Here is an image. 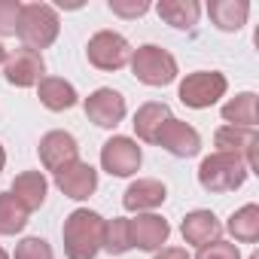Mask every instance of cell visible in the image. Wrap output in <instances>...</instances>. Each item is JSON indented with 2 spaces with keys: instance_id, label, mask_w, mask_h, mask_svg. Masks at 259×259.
I'll list each match as a JSON object with an SVG mask.
<instances>
[{
  "instance_id": "1",
  "label": "cell",
  "mask_w": 259,
  "mask_h": 259,
  "mask_svg": "<svg viewBox=\"0 0 259 259\" xmlns=\"http://www.w3.org/2000/svg\"><path fill=\"white\" fill-rule=\"evenodd\" d=\"M104 226L107 220L98 210L76 207L67 213L61 226V241H64V256L67 259H95L104 247Z\"/></svg>"
},
{
  "instance_id": "2",
  "label": "cell",
  "mask_w": 259,
  "mask_h": 259,
  "mask_svg": "<svg viewBox=\"0 0 259 259\" xmlns=\"http://www.w3.org/2000/svg\"><path fill=\"white\" fill-rule=\"evenodd\" d=\"M19 40L25 49H34L43 55V49H49L58 34H61V19L55 13V7L49 4H25L22 16H19V28H16Z\"/></svg>"
},
{
  "instance_id": "3",
  "label": "cell",
  "mask_w": 259,
  "mask_h": 259,
  "mask_svg": "<svg viewBox=\"0 0 259 259\" xmlns=\"http://www.w3.org/2000/svg\"><path fill=\"white\" fill-rule=\"evenodd\" d=\"M247 177H250V171H247L244 159L232 156V153H210L198 165V183L210 195L235 192V189H241L247 183Z\"/></svg>"
},
{
  "instance_id": "4",
  "label": "cell",
  "mask_w": 259,
  "mask_h": 259,
  "mask_svg": "<svg viewBox=\"0 0 259 259\" xmlns=\"http://www.w3.org/2000/svg\"><path fill=\"white\" fill-rule=\"evenodd\" d=\"M132 73H135V79L138 82H144V85H150V89H162V85H171L174 79H177V58L168 52V49H162V46H156V43H147V46H138V49H132Z\"/></svg>"
},
{
  "instance_id": "5",
  "label": "cell",
  "mask_w": 259,
  "mask_h": 259,
  "mask_svg": "<svg viewBox=\"0 0 259 259\" xmlns=\"http://www.w3.org/2000/svg\"><path fill=\"white\" fill-rule=\"evenodd\" d=\"M226 89H229V79L220 70H195L180 79L177 98H180V104H186L192 110H207L226 95Z\"/></svg>"
},
{
  "instance_id": "6",
  "label": "cell",
  "mask_w": 259,
  "mask_h": 259,
  "mask_svg": "<svg viewBox=\"0 0 259 259\" xmlns=\"http://www.w3.org/2000/svg\"><path fill=\"white\" fill-rule=\"evenodd\" d=\"M85 58H89L92 67H98L104 73H113V70H122L132 61V43L116 31H98L85 46Z\"/></svg>"
},
{
  "instance_id": "7",
  "label": "cell",
  "mask_w": 259,
  "mask_h": 259,
  "mask_svg": "<svg viewBox=\"0 0 259 259\" xmlns=\"http://www.w3.org/2000/svg\"><path fill=\"white\" fill-rule=\"evenodd\" d=\"M144 153L138 147V141L125 138V135H113L104 147H101V168L110 177H132L141 171Z\"/></svg>"
},
{
  "instance_id": "8",
  "label": "cell",
  "mask_w": 259,
  "mask_h": 259,
  "mask_svg": "<svg viewBox=\"0 0 259 259\" xmlns=\"http://www.w3.org/2000/svg\"><path fill=\"white\" fill-rule=\"evenodd\" d=\"M213 153H232L241 156L247 171L256 174V147H259V135L256 128H238V125H220L213 132Z\"/></svg>"
},
{
  "instance_id": "9",
  "label": "cell",
  "mask_w": 259,
  "mask_h": 259,
  "mask_svg": "<svg viewBox=\"0 0 259 259\" xmlns=\"http://www.w3.org/2000/svg\"><path fill=\"white\" fill-rule=\"evenodd\" d=\"M156 147H162L165 153H171L174 159H192L201 153V135L183 119H168L159 135H156Z\"/></svg>"
},
{
  "instance_id": "10",
  "label": "cell",
  "mask_w": 259,
  "mask_h": 259,
  "mask_svg": "<svg viewBox=\"0 0 259 259\" xmlns=\"http://www.w3.org/2000/svg\"><path fill=\"white\" fill-rule=\"evenodd\" d=\"M4 76H7V82L16 85V89H31V85H37V82L46 76V61H43L40 52L19 46V49L7 52Z\"/></svg>"
},
{
  "instance_id": "11",
  "label": "cell",
  "mask_w": 259,
  "mask_h": 259,
  "mask_svg": "<svg viewBox=\"0 0 259 259\" xmlns=\"http://www.w3.org/2000/svg\"><path fill=\"white\" fill-rule=\"evenodd\" d=\"M37 156H40V165L52 174H58L61 168H67L70 162L79 159V144L70 132H61V128H55V132H46L37 144Z\"/></svg>"
},
{
  "instance_id": "12",
  "label": "cell",
  "mask_w": 259,
  "mask_h": 259,
  "mask_svg": "<svg viewBox=\"0 0 259 259\" xmlns=\"http://www.w3.org/2000/svg\"><path fill=\"white\" fill-rule=\"evenodd\" d=\"M82 110H85L89 122H95L98 128H116V125L125 119V113H128L125 98H122V92H116V89H95V92L82 101Z\"/></svg>"
},
{
  "instance_id": "13",
  "label": "cell",
  "mask_w": 259,
  "mask_h": 259,
  "mask_svg": "<svg viewBox=\"0 0 259 259\" xmlns=\"http://www.w3.org/2000/svg\"><path fill=\"white\" fill-rule=\"evenodd\" d=\"M128 229H132V247L147 253L162 250L171 238V226L159 213H138L135 220H128Z\"/></svg>"
},
{
  "instance_id": "14",
  "label": "cell",
  "mask_w": 259,
  "mask_h": 259,
  "mask_svg": "<svg viewBox=\"0 0 259 259\" xmlns=\"http://www.w3.org/2000/svg\"><path fill=\"white\" fill-rule=\"evenodd\" d=\"M55 186H58L67 198L85 201V198H92L95 189H98V171H95L89 162L76 159V162H70L67 168H61V171L55 174Z\"/></svg>"
},
{
  "instance_id": "15",
  "label": "cell",
  "mask_w": 259,
  "mask_h": 259,
  "mask_svg": "<svg viewBox=\"0 0 259 259\" xmlns=\"http://www.w3.org/2000/svg\"><path fill=\"white\" fill-rule=\"evenodd\" d=\"M168 198V189L162 180L153 177H138L135 183H128V189L122 192V207L132 213H153L156 207H162Z\"/></svg>"
},
{
  "instance_id": "16",
  "label": "cell",
  "mask_w": 259,
  "mask_h": 259,
  "mask_svg": "<svg viewBox=\"0 0 259 259\" xmlns=\"http://www.w3.org/2000/svg\"><path fill=\"white\" fill-rule=\"evenodd\" d=\"M180 232H183L186 244L204 247V244H213L223 238V223L217 220L213 210H189L180 223Z\"/></svg>"
},
{
  "instance_id": "17",
  "label": "cell",
  "mask_w": 259,
  "mask_h": 259,
  "mask_svg": "<svg viewBox=\"0 0 259 259\" xmlns=\"http://www.w3.org/2000/svg\"><path fill=\"white\" fill-rule=\"evenodd\" d=\"M37 98L52 113H64V110L79 104V95H76L73 82H67L64 76H43L37 82Z\"/></svg>"
},
{
  "instance_id": "18",
  "label": "cell",
  "mask_w": 259,
  "mask_h": 259,
  "mask_svg": "<svg viewBox=\"0 0 259 259\" xmlns=\"http://www.w3.org/2000/svg\"><path fill=\"white\" fill-rule=\"evenodd\" d=\"M10 192L16 195V201L31 213V210H40L46 204V192H49V180L43 177V171H22L16 174Z\"/></svg>"
},
{
  "instance_id": "19",
  "label": "cell",
  "mask_w": 259,
  "mask_h": 259,
  "mask_svg": "<svg viewBox=\"0 0 259 259\" xmlns=\"http://www.w3.org/2000/svg\"><path fill=\"white\" fill-rule=\"evenodd\" d=\"M168 119H171V107H168V104H162V101H147V104H141L138 113H135V119H132L138 141L156 144L159 128H162Z\"/></svg>"
},
{
  "instance_id": "20",
  "label": "cell",
  "mask_w": 259,
  "mask_h": 259,
  "mask_svg": "<svg viewBox=\"0 0 259 259\" xmlns=\"http://www.w3.org/2000/svg\"><path fill=\"white\" fill-rule=\"evenodd\" d=\"M207 16L210 22L226 31V34H235L247 25V16H250V4L247 0H210L207 4Z\"/></svg>"
},
{
  "instance_id": "21",
  "label": "cell",
  "mask_w": 259,
  "mask_h": 259,
  "mask_svg": "<svg viewBox=\"0 0 259 259\" xmlns=\"http://www.w3.org/2000/svg\"><path fill=\"white\" fill-rule=\"evenodd\" d=\"M159 19L177 31H192L198 25V16H201V7L195 0H162L156 7Z\"/></svg>"
},
{
  "instance_id": "22",
  "label": "cell",
  "mask_w": 259,
  "mask_h": 259,
  "mask_svg": "<svg viewBox=\"0 0 259 259\" xmlns=\"http://www.w3.org/2000/svg\"><path fill=\"white\" fill-rule=\"evenodd\" d=\"M226 229H229V235L235 238V244H256V241H259V204L250 201V204L238 207V210L229 217Z\"/></svg>"
},
{
  "instance_id": "23",
  "label": "cell",
  "mask_w": 259,
  "mask_h": 259,
  "mask_svg": "<svg viewBox=\"0 0 259 259\" xmlns=\"http://www.w3.org/2000/svg\"><path fill=\"white\" fill-rule=\"evenodd\" d=\"M223 122L238 128H256V95L241 92L223 104Z\"/></svg>"
},
{
  "instance_id": "24",
  "label": "cell",
  "mask_w": 259,
  "mask_h": 259,
  "mask_svg": "<svg viewBox=\"0 0 259 259\" xmlns=\"http://www.w3.org/2000/svg\"><path fill=\"white\" fill-rule=\"evenodd\" d=\"M28 210L16 201V195L7 189L0 192V235H19L28 226Z\"/></svg>"
},
{
  "instance_id": "25",
  "label": "cell",
  "mask_w": 259,
  "mask_h": 259,
  "mask_svg": "<svg viewBox=\"0 0 259 259\" xmlns=\"http://www.w3.org/2000/svg\"><path fill=\"white\" fill-rule=\"evenodd\" d=\"M101 250H107L110 256H122V253L132 250V229H128L125 217L107 220V226H104V247Z\"/></svg>"
},
{
  "instance_id": "26",
  "label": "cell",
  "mask_w": 259,
  "mask_h": 259,
  "mask_svg": "<svg viewBox=\"0 0 259 259\" xmlns=\"http://www.w3.org/2000/svg\"><path fill=\"white\" fill-rule=\"evenodd\" d=\"M10 259H55V253H52V244L46 238L31 235V238H22L16 244V253Z\"/></svg>"
},
{
  "instance_id": "27",
  "label": "cell",
  "mask_w": 259,
  "mask_h": 259,
  "mask_svg": "<svg viewBox=\"0 0 259 259\" xmlns=\"http://www.w3.org/2000/svg\"><path fill=\"white\" fill-rule=\"evenodd\" d=\"M19 0H0V37H13L19 28V16H22Z\"/></svg>"
},
{
  "instance_id": "28",
  "label": "cell",
  "mask_w": 259,
  "mask_h": 259,
  "mask_svg": "<svg viewBox=\"0 0 259 259\" xmlns=\"http://www.w3.org/2000/svg\"><path fill=\"white\" fill-rule=\"evenodd\" d=\"M195 259H241V250L235 241H213V244H204L198 247V256Z\"/></svg>"
},
{
  "instance_id": "29",
  "label": "cell",
  "mask_w": 259,
  "mask_h": 259,
  "mask_svg": "<svg viewBox=\"0 0 259 259\" xmlns=\"http://www.w3.org/2000/svg\"><path fill=\"white\" fill-rule=\"evenodd\" d=\"M110 13L119 19H141L150 13V0H110Z\"/></svg>"
},
{
  "instance_id": "30",
  "label": "cell",
  "mask_w": 259,
  "mask_h": 259,
  "mask_svg": "<svg viewBox=\"0 0 259 259\" xmlns=\"http://www.w3.org/2000/svg\"><path fill=\"white\" fill-rule=\"evenodd\" d=\"M153 259H192V256L183 247H162V250H156Z\"/></svg>"
},
{
  "instance_id": "31",
  "label": "cell",
  "mask_w": 259,
  "mask_h": 259,
  "mask_svg": "<svg viewBox=\"0 0 259 259\" xmlns=\"http://www.w3.org/2000/svg\"><path fill=\"white\" fill-rule=\"evenodd\" d=\"M4 165H7V150H4V144H0V171H4Z\"/></svg>"
},
{
  "instance_id": "32",
  "label": "cell",
  "mask_w": 259,
  "mask_h": 259,
  "mask_svg": "<svg viewBox=\"0 0 259 259\" xmlns=\"http://www.w3.org/2000/svg\"><path fill=\"white\" fill-rule=\"evenodd\" d=\"M4 61H7V46L0 43V67H4Z\"/></svg>"
},
{
  "instance_id": "33",
  "label": "cell",
  "mask_w": 259,
  "mask_h": 259,
  "mask_svg": "<svg viewBox=\"0 0 259 259\" xmlns=\"http://www.w3.org/2000/svg\"><path fill=\"white\" fill-rule=\"evenodd\" d=\"M0 259H10V253H7V250H4V247H0Z\"/></svg>"
},
{
  "instance_id": "34",
  "label": "cell",
  "mask_w": 259,
  "mask_h": 259,
  "mask_svg": "<svg viewBox=\"0 0 259 259\" xmlns=\"http://www.w3.org/2000/svg\"><path fill=\"white\" fill-rule=\"evenodd\" d=\"M250 259H259V253H250Z\"/></svg>"
}]
</instances>
